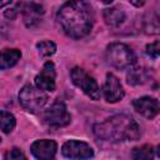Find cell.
Instances as JSON below:
<instances>
[{
  "instance_id": "1",
  "label": "cell",
  "mask_w": 160,
  "mask_h": 160,
  "mask_svg": "<svg viewBox=\"0 0 160 160\" xmlns=\"http://www.w3.org/2000/svg\"><path fill=\"white\" fill-rule=\"evenodd\" d=\"M58 21L62 31L70 38H82L92 28V9L85 1H68L59 9Z\"/></svg>"
},
{
  "instance_id": "2",
  "label": "cell",
  "mask_w": 160,
  "mask_h": 160,
  "mask_svg": "<svg viewBox=\"0 0 160 160\" xmlns=\"http://www.w3.org/2000/svg\"><path fill=\"white\" fill-rule=\"evenodd\" d=\"M94 132L98 138L111 141H134L140 138V128L138 122L128 115H114L102 122L94 126Z\"/></svg>"
},
{
  "instance_id": "3",
  "label": "cell",
  "mask_w": 160,
  "mask_h": 160,
  "mask_svg": "<svg viewBox=\"0 0 160 160\" xmlns=\"http://www.w3.org/2000/svg\"><path fill=\"white\" fill-rule=\"evenodd\" d=\"M106 59L116 69H126L134 65L136 58L134 51L125 44L114 42L106 49Z\"/></svg>"
},
{
  "instance_id": "4",
  "label": "cell",
  "mask_w": 160,
  "mask_h": 160,
  "mask_svg": "<svg viewBox=\"0 0 160 160\" xmlns=\"http://www.w3.org/2000/svg\"><path fill=\"white\" fill-rule=\"evenodd\" d=\"M19 101L28 111L36 112L46 104L48 96L42 90L32 85H25L19 92Z\"/></svg>"
},
{
  "instance_id": "5",
  "label": "cell",
  "mask_w": 160,
  "mask_h": 160,
  "mask_svg": "<svg viewBox=\"0 0 160 160\" xmlns=\"http://www.w3.org/2000/svg\"><path fill=\"white\" fill-rule=\"evenodd\" d=\"M72 82L82 90L84 94H86L90 99L98 100L100 99V89L92 76H90L84 69L81 68H74L70 72Z\"/></svg>"
},
{
  "instance_id": "6",
  "label": "cell",
  "mask_w": 160,
  "mask_h": 160,
  "mask_svg": "<svg viewBox=\"0 0 160 160\" xmlns=\"http://www.w3.org/2000/svg\"><path fill=\"white\" fill-rule=\"evenodd\" d=\"M42 119L44 122L51 128H61V126H66L70 122L71 116L64 102L55 101L48 110H45Z\"/></svg>"
},
{
  "instance_id": "7",
  "label": "cell",
  "mask_w": 160,
  "mask_h": 160,
  "mask_svg": "<svg viewBox=\"0 0 160 160\" xmlns=\"http://www.w3.org/2000/svg\"><path fill=\"white\" fill-rule=\"evenodd\" d=\"M61 152L64 156L70 159H90L94 155L91 146L84 141L69 140L62 145Z\"/></svg>"
},
{
  "instance_id": "8",
  "label": "cell",
  "mask_w": 160,
  "mask_h": 160,
  "mask_svg": "<svg viewBox=\"0 0 160 160\" xmlns=\"http://www.w3.org/2000/svg\"><path fill=\"white\" fill-rule=\"evenodd\" d=\"M55 78H56V71H55L54 64L51 61H46L44 64L42 70L35 78L36 88L40 90L54 91L55 90Z\"/></svg>"
},
{
  "instance_id": "9",
  "label": "cell",
  "mask_w": 160,
  "mask_h": 160,
  "mask_svg": "<svg viewBox=\"0 0 160 160\" xmlns=\"http://www.w3.org/2000/svg\"><path fill=\"white\" fill-rule=\"evenodd\" d=\"M102 92H104V98L108 102H116L124 98V89H122L119 79L112 74L106 75Z\"/></svg>"
},
{
  "instance_id": "10",
  "label": "cell",
  "mask_w": 160,
  "mask_h": 160,
  "mask_svg": "<svg viewBox=\"0 0 160 160\" xmlns=\"http://www.w3.org/2000/svg\"><path fill=\"white\" fill-rule=\"evenodd\" d=\"M58 146L54 140H38L31 145V152L38 160H54Z\"/></svg>"
},
{
  "instance_id": "11",
  "label": "cell",
  "mask_w": 160,
  "mask_h": 160,
  "mask_svg": "<svg viewBox=\"0 0 160 160\" xmlns=\"http://www.w3.org/2000/svg\"><path fill=\"white\" fill-rule=\"evenodd\" d=\"M132 105L138 112L148 119L155 118L159 112V101L150 96H142L140 99H136L134 100Z\"/></svg>"
},
{
  "instance_id": "12",
  "label": "cell",
  "mask_w": 160,
  "mask_h": 160,
  "mask_svg": "<svg viewBox=\"0 0 160 160\" xmlns=\"http://www.w3.org/2000/svg\"><path fill=\"white\" fill-rule=\"evenodd\" d=\"M22 14H24L25 24L31 28V26H34V25H36L39 22L40 16L44 14V8L40 4L29 2V4H25L24 5Z\"/></svg>"
},
{
  "instance_id": "13",
  "label": "cell",
  "mask_w": 160,
  "mask_h": 160,
  "mask_svg": "<svg viewBox=\"0 0 160 160\" xmlns=\"http://www.w3.org/2000/svg\"><path fill=\"white\" fill-rule=\"evenodd\" d=\"M21 58V52L18 49H5L0 51V69H8L14 66Z\"/></svg>"
},
{
  "instance_id": "14",
  "label": "cell",
  "mask_w": 160,
  "mask_h": 160,
  "mask_svg": "<svg viewBox=\"0 0 160 160\" xmlns=\"http://www.w3.org/2000/svg\"><path fill=\"white\" fill-rule=\"evenodd\" d=\"M104 20L109 26H119L125 20V12L119 8H109L104 10Z\"/></svg>"
},
{
  "instance_id": "15",
  "label": "cell",
  "mask_w": 160,
  "mask_h": 160,
  "mask_svg": "<svg viewBox=\"0 0 160 160\" xmlns=\"http://www.w3.org/2000/svg\"><path fill=\"white\" fill-rule=\"evenodd\" d=\"M128 82L130 85H140L148 81L149 79V72L144 68H132L128 72Z\"/></svg>"
},
{
  "instance_id": "16",
  "label": "cell",
  "mask_w": 160,
  "mask_h": 160,
  "mask_svg": "<svg viewBox=\"0 0 160 160\" xmlns=\"http://www.w3.org/2000/svg\"><path fill=\"white\" fill-rule=\"evenodd\" d=\"M15 125H16V120H15L14 115L9 111L0 110V129L8 134L14 130Z\"/></svg>"
},
{
  "instance_id": "17",
  "label": "cell",
  "mask_w": 160,
  "mask_h": 160,
  "mask_svg": "<svg viewBox=\"0 0 160 160\" xmlns=\"http://www.w3.org/2000/svg\"><path fill=\"white\" fill-rule=\"evenodd\" d=\"M154 148L151 145H142L135 148L132 151V160H154Z\"/></svg>"
},
{
  "instance_id": "18",
  "label": "cell",
  "mask_w": 160,
  "mask_h": 160,
  "mask_svg": "<svg viewBox=\"0 0 160 160\" xmlns=\"http://www.w3.org/2000/svg\"><path fill=\"white\" fill-rule=\"evenodd\" d=\"M38 50L40 52L41 56L44 58H48V56H51L55 54L56 51V45L52 42V41H49V40H45V41H41L38 44Z\"/></svg>"
},
{
  "instance_id": "19",
  "label": "cell",
  "mask_w": 160,
  "mask_h": 160,
  "mask_svg": "<svg viewBox=\"0 0 160 160\" xmlns=\"http://www.w3.org/2000/svg\"><path fill=\"white\" fill-rule=\"evenodd\" d=\"M146 54L150 58L156 59L159 56V54H160V44H159V41H155L152 44H149L146 46Z\"/></svg>"
},
{
  "instance_id": "20",
  "label": "cell",
  "mask_w": 160,
  "mask_h": 160,
  "mask_svg": "<svg viewBox=\"0 0 160 160\" xmlns=\"http://www.w3.org/2000/svg\"><path fill=\"white\" fill-rule=\"evenodd\" d=\"M6 160H26V158L20 149L14 148L6 154Z\"/></svg>"
},
{
  "instance_id": "21",
  "label": "cell",
  "mask_w": 160,
  "mask_h": 160,
  "mask_svg": "<svg viewBox=\"0 0 160 160\" xmlns=\"http://www.w3.org/2000/svg\"><path fill=\"white\" fill-rule=\"evenodd\" d=\"M20 5H21V4H15V8H12L11 10H10V9H9V10H6V11H5V16H6V18H10V19L15 18V15H16V14H18V11H19V10H18V8H19Z\"/></svg>"
},
{
  "instance_id": "22",
  "label": "cell",
  "mask_w": 160,
  "mask_h": 160,
  "mask_svg": "<svg viewBox=\"0 0 160 160\" xmlns=\"http://www.w3.org/2000/svg\"><path fill=\"white\" fill-rule=\"evenodd\" d=\"M5 35H6V32H5V29L0 26V41H1L4 38H5Z\"/></svg>"
},
{
  "instance_id": "23",
  "label": "cell",
  "mask_w": 160,
  "mask_h": 160,
  "mask_svg": "<svg viewBox=\"0 0 160 160\" xmlns=\"http://www.w3.org/2000/svg\"><path fill=\"white\" fill-rule=\"evenodd\" d=\"M11 4H12L11 1H0V8H2L5 5H11Z\"/></svg>"
},
{
  "instance_id": "24",
  "label": "cell",
  "mask_w": 160,
  "mask_h": 160,
  "mask_svg": "<svg viewBox=\"0 0 160 160\" xmlns=\"http://www.w3.org/2000/svg\"><path fill=\"white\" fill-rule=\"evenodd\" d=\"M131 4L136 5V6H140V5H144V1H140V2H135V1H131Z\"/></svg>"
},
{
  "instance_id": "25",
  "label": "cell",
  "mask_w": 160,
  "mask_h": 160,
  "mask_svg": "<svg viewBox=\"0 0 160 160\" xmlns=\"http://www.w3.org/2000/svg\"><path fill=\"white\" fill-rule=\"evenodd\" d=\"M0 141H1V139H0Z\"/></svg>"
}]
</instances>
